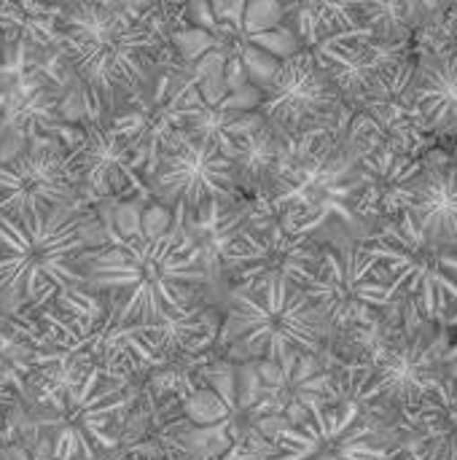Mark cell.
<instances>
[{
    "label": "cell",
    "mask_w": 457,
    "mask_h": 460,
    "mask_svg": "<svg viewBox=\"0 0 457 460\" xmlns=\"http://www.w3.org/2000/svg\"><path fill=\"white\" fill-rule=\"evenodd\" d=\"M92 3H100L105 8H119V11H132V0H92Z\"/></svg>",
    "instance_id": "cell-25"
},
{
    "label": "cell",
    "mask_w": 457,
    "mask_h": 460,
    "mask_svg": "<svg viewBox=\"0 0 457 460\" xmlns=\"http://www.w3.org/2000/svg\"><path fill=\"white\" fill-rule=\"evenodd\" d=\"M401 213L415 229L434 243L457 245V167L455 162L434 159L404 189Z\"/></svg>",
    "instance_id": "cell-18"
},
{
    "label": "cell",
    "mask_w": 457,
    "mask_h": 460,
    "mask_svg": "<svg viewBox=\"0 0 457 460\" xmlns=\"http://www.w3.org/2000/svg\"><path fill=\"white\" fill-rule=\"evenodd\" d=\"M302 288L323 315L329 332L372 329L380 313L396 302L391 278L361 243L321 245L318 267Z\"/></svg>",
    "instance_id": "cell-10"
},
{
    "label": "cell",
    "mask_w": 457,
    "mask_h": 460,
    "mask_svg": "<svg viewBox=\"0 0 457 460\" xmlns=\"http://www.w3.org/2000/svg\"><path fill=\"white\" fill-rule=\"evenodd\" d=\"M167 43L148 22L92 0H62L59 49L92 119L116 113L154 78Z\"/></svg>",
    "instance_id": "cell-2"
},
{
    "label": "cell",
    "mask_w": 457,
    "mask_h": 460,
    "mask_svg": "<svg viewBox=\"0 0 457 460\" xmlns=\"http://www.w3.org/2000/svg\"><path fill=\"white\" fill-rule=\"evenodd\" d=\"M329 326L302 286L267 280L234 286L221 342L232 353L259 361H283L294 353H321Z\"/></svg>",
    "instance_id": "cell-5"
},
{
    "label": "cell",
    "mask_w": 457,
    "mask_h": 460,
    "mask_svg": "<svg viewBox=\"0 0 457 460\" xmlns=\"http://www.w3.org/2000/svg\"><path fill=\"white\" fill-rule=\"evenodd\" d=\"M86 218L59 208L38 218L0 213V296L19 313H35L86 286Z\"/></svg>",
    "instance_id": "cell-4"
},
{
    "label": "cell",
    "mask_w": 457,
    "mask_h": 460,
    "mask_svg": "<svg viewBox=\"0 0 457 460\" xmlns=\"http://www.w3.org/2000/svg\"><path fill=\"white\" fill-rule=\"evenodd\" d=\"M86 288L108 296V313L124 323H151L178 332L180 340L199 332L194 299L207 280L202 251L180 232H159L89 248Z\"/></svg>",
    "instance_id": "cell-1"
},
{
    "label": "cell",
    "mask_w": 457,
    "mask_h": 460,
    "mask_svg": "<svg viewBox=\"0 0 457 460\" xmlns=\"http://www.w3.org/2000/svg\"><path fill=\"white\" fill-rule=\"evenodd\" d=\"M202 105L205 97L197 86V75H191L189 62L178 54V46H167L151 84L113 113L132 143L143 178H151L167 143L178 132L189 129Z\"/></svg>",
    "instance_id": "cell-9"
},
{
    "label": "cell",
    "mask_w": 457,
    "mask_h": 460,
    "mask_svg": "<svg viewBox=\"0 0 457 460\" xmlns=\"http://www.w3.org/2000/svg\"><path fill=\"white\" fill-rule=\"evenodd\" d=\"M81 191L70 146H38L0 164V213L38 218L67 208Z\"/></svg>",
    "instance_id": "cell-14"
},
{
    "label": "cell",
    "mask_w": 457,
    "mask_h": 460,
    "mask_svg": "<svg viewBox=\"0 0 457 460\" xmlns=\"http://www.w3.org/2000/svg\"><path fill=\"white\" fill-rule=\"evenodd\" d=\"M455 49H457V43H455Z\"/></svg>",
    "instance_id": "cell-27"
},
{
    "label": "cell",
    "mask_w": 457,
    "mask_h": 460,
    "mask_svg": "<svg viewBox=\"0 0 457 460\" xmlns=\"http://www.w3.org/2000/svg\"><path fill=\"white\" fill-rule=\"evenodd\" d=\"M361 245L380 261L396 296H407L426 321H457V245L428 240L407 213L388 218Z\"/></svg>",
    "instance_id": "cell-6"
},
{
    "label": "cell",
    "mask_w": 457,
    "mask_h": 460,
    "mask_svg": "<svg viewBox=\"0 0 457 460\" xmlns=\"http://www.w3.org/2000/svg\"><path fill=\"white\" fill-rule=\"evenodd\" d=\"M59 13L62 0H0V40L54 49L59 46Z\"/></svg>",
    "instance_id": "cell-23"
},
{
    "label": "cell",
    "mask_w": 457,
    "mask_h": 460,
    "mask_svg": "<svg viewBox=\"0 0 457 460\" xmlns=\"http://www.w3.org/2000/svg\"><path fill=\"white\" fill-rule=\"evenodd\" d=\"M70 154L81 175V191L89 197L102 199L127 191L145 194L140 162L113 113L89 119L78 140L70 146Z\"/></svg>",
    "instance_id": "cell-15"
},
{
    "label": "cell",
    "mask_w": 457,
    "mask_h": 460,
    "mask_svg": "<svg viewBox=\"0 0 457 460\" xmlns=\"http://www.w3.org/2000/svg\"><path fill=\"white\" fill-rule=\"evenodd\" d=\"M151 194L175 210L202 221L218 205H232L237 194L232 156L213 140L183 129L162 151L151 172Z\"/></svg>",
    "instance_id": "cell-11"
},
{
    "label": "cell",
    "mask_w": 457,
    "mask_h": 460,
    "mask_svg": "<svg viewBox=\"0 0 457 460\" xmlns=\"http://www.w3.org/2000/svg\"><path fill=\"white\" fill-rule=\"evenodd\" d=\"M356 394L377 404L407 410L436 385L457 380V342L439 329H407L391 340L377 361L358 375H350Z\"/></svg>",
    "instance_id": "cell-8"
},
{
    "label": "cell",
    "mask_w": 457,
    "mask_h": 460,
    "mask_svg": "<svg viewBox=\"0 0 457 460\" xmlns=\"http://www.w3.org/2000/svg\"><path fill=\"white\" fill-rule=\"evenodd\" d=\"M455 167H457V154H455Z\"/></svg>",
    "instance_id": "cell-26"
},
{
    "label": "cell",
    "mask_w": 457,
    "mask_h": 460,
    "mask_svg": "<svg viewBox=\"0 0 457 460\" xmlns=\"http://www.w3.org/2000/svg\"><path fill=\"white\" fill-rule=\"evenodd\" d=\"M321 245L310 232H299L283 210H272L261 202L242 226H234L224 245V264L234 275L237 286H256L267 280H291L304 286L315 272Z\"/></svg>",
    "instance_id": "cell-12"
},
{
    "label": "cell",
    "mask_w": 457,
    "mask_h": 460,
    "mask_svg": "<svg viewBox=\"0 0 457 460\" xmlns=\"http://www.w3.org/2000/svg\"><path fill=\"white\" fill-rule=\"evenodd\" d=\"M283 151L286 137L277 129H272L259 113V121L250 129H245L232 148L237 194L267 202L280 178Z\"/></svg>",
    "instance_id": "cell-21"
},
{
    "label": "cell",
    "mask_w": 457,
    "mask_h": 460,
    "mask_svg": "<svg viewBox=\"0 0 457 460\" xmlns=\"http://www.w3.org/2000/svg\"><path fill=\"white\" fill-rule=\"evenodd\" d=\"M412 102L426 132L457 135V49L434 46L412 67Z\"/></svg>",
    "instance_id": "cell-19"
},
{
    "label": "cell",
    "mask_w": 457,
    "mask_h": 460,
    "mask_svg": "<svg viewBox=\"0 0 457 460\" xmlns=\"http://www.w3.org/2000/svg\"><path fill=\"white\" fill-rule=\"evenodd\" d=\"M396 453L393 431L377 423V410L347 377L337 402L280 426L269 453L259 460H391Z\"/></svg>",
    "instance_id": "cell-7"
},
{
    "label": "cell",
    "mask_w": 457,
    "mask_h": 460,
    "mask_svg": "<svg viewBox=\"0 0 457 460\" xmlns=\"http://www.w3.org/2000/svg\"><path fill=\"white\" fill-rule=\"evenodd\" d=\"M401 450L417 460H457V380L428 391L417 404L399 410Z\"/></svg>",
    "instance_id": "cell-17"
},
{
    "label": "cell",
    "mask_w": 457,
    "mask_h": 460,
    "mask_svg": "<svg viewBox=\"0 0 457 460\" xmlns=\"http://www.w3.org/2000/svg\"><path fill=\"white\" fill-rule=\"evenodd\" d=\"M27 318L19 315L3 296H0V348L11 345L13 340H22L27 332Z\"/></svg>",
    "instance_id": "cell-24"
},
{
    "label": "cell",
    "mask_w": 457,
    "mask_h": 460,
    "mask_svg": "<svg viewBox=\"0 0 457 460\" xmlns=\"http://www.w3.org/2000/svg\"><path fill=\"white\" fill-rule=\"evenodd\" d=\"M457 0H361L364 27L388 40H407L415 27L447 13Z\"/></svg>",
    "instance_id": "cell-22"
},
{
    "label": "cell",
    "mask_w": 457,
    "mask_h": 460,
    "mask_svg": "<svg viewBox=\"0 0 457 460\" xmlns=\"http://www.w3.org/2000/svg\"><path fill=\"white\" fill-rule=\"evenodd\" d=\"M312 54L334 81L345 108H353L377 84L382 73L409 57V49L407 40H388L364 30L329 38L318 43Z\"/></svg>",
    "instance_id": "cell-16"
},
{
    "label": "cell",
    "mask_w": 457,
    "mask_h": 460,
    "mask_svg": "<svg viewBox=\"0 0 457 460\" xmlns=\"http://www.w3.org/2000/svg\"><path fill=\"white\" fill-rule=\"evenodd\" d=\"M264 92L259 113L283 137L342 129L347 108L312 49L283 57Z\"/></svg>",
    "instance_id": "cell-13"
},
{
    "label": "cell",
    "mask_w": 457,
    "mask_h": 460,
    "mask_svg": "<svg viewBox=\"0 0 457 460\" xmlns=\"http://www.w3.org/2000/svg\"><path fill=\"white\" fill-rule=\"evenodd\" d=\"M127 445L129 456L154 458L167 453H189V418L178 396H162L140 410L135 418L124 420L119 445Z\"/></svg>",
    "instance_id": "cell-20"
},
{
    "label": "cell",
    "mask_w": 457,
    "mask_h": 460,
    "mask_svg": "<svg viewBox=\"0 0 457 460\" xmlns=\"http://www.w3.org/2000/svg\"><path fill=\"white\" fill-rule=\"evenodd\" d=\"M35 391L24 431L46 460H100L119 447L127 420V380L89 361H59Z\"/></svg>",
    "instance_id": "cell-3"
}]
</instances>
